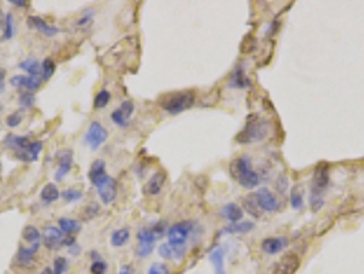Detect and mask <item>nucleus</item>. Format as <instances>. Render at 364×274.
Returning <instances> with one entry per match:
<instances>
[{
    "label": "nucleus",
    "mask_w": 364,
    "mask_h": 274,
    "mask_svg": "<svg viewBox=\"0 0 364 274\" xmlns=\"http://www.w3.org/2000/svg\"><path fill=\"white\" fill-rule=\"evenodd\" d=\"M270 132V123L263 118L252 117L249 118L245 128L237 136V141L241 144H253L257 141L264 140Z\"/></svg>",
    "instance_id": "f03ea898"
},
{
    "label": "nucleus",
    "mask_w": 364,
    "mask_h": 274,
    "mask_svg": "<svg viewBox=\"0 0 364 274\" xmlns=\"http://www.w3.org/2000/svg\"><path fill=\"white\" fill-rule=\"evenodd\" d=\"M147 274H170V272H168V268H167L166 265L156 262V263L151 265V268L148 269Z\"/></svg>",
    "instance_id": "79ce46f5"
},
{
    "label": "nucleus",
    "mask_w": 364,
    "mask_h": 274,
    "mask_svg": "<svg viewBox=\"0 0 364 274\" xmlns=\"http://www.w3.org/2000/svg\"><path fill=\"white\" fill-rule=\"evenodd\" d=\"M244 203V209L247 213H249L252 217L259 218L260 217V214H262V210H260V207H259V204L256 202L255 195H249L247 198L243 200Z\"/></svg>",
    "instance_id": "a878e982"
},
{
    "label": "nucleus",
    "mask_w": 364,
    "mask_h": 274,
    "mask_svg": "<svg viewBox=\"0 0 364 274\" xmlns=\"http://www.w3.org/2000/svg\"><path fill=\"white\" fill-rule=\"evenodd\" d=\"M69 252H70L71 255H78L81 252V247L77 245V244H73L71 247H69Z\"/></svg>",
    "instance_id": "a18cd8bd"
},
{
    "label": "nucleus",
    "mask_w": 364,
    "mask_h": 274,
    "mask_svg": "<svg viewBox=\"0 0 364 274\" xmlns=\"http://www.w3.org/2000/svg\"><path fill=\"white\" fill-rule=\"evenodd\" d=\"M153 248H155V244H148V243H140L139 247L136 249L137 255L141 258H145V256L151 255L152 254Z\"/></svg>",
    "instance_id": "c9c22d12"
},
{
    "label": "nucleus",
    "mask_w": 364,
    "mask_h": 274,
    "mask_svg": "<svg viewBox=\"0 0 364 274\" xmlns=\"http://www.w3.org/2000/svg\"><path fill=\"white\" fill-rule=\"evenodd\" d=\"M300 268V258L294 252H289L277 262L273 268V274H296Z\"/></svg>",
    "instance_id": "1a4fd4ad"
},
{
    "label": "nucleus",
    "mask_w": 364,
    "mask_h": 274,
    "mask_svg": "<svg viewBox=\"0 0 364 274\" xmlns=\"http://www.w3.org/2000/svg\"><path fill=\"white\" fill-rule=\"evenodd\" d=\"M55 62L52 61L51 58H45L43 61V64H41V74H43V80H50L54 73H55Z\"/></svg>",
    "instance_id": "c756f323"
},
{
    "label": "nucleus",
    "mask_w": 364,
    "mask_h": 274,
    "mask_svg": "<svg viewBox=\"0 0 364 274\" xmlns=\"http://www.w3.org/2000/svg\"><path fill=\"white\" fill-rule=\"evenodd\" d=\"M193 229V223L184 221V222H178L172 225L167 230V239H168V244L178 247V245H185L186 240L189 239Z\"/></svg>",
    "instance_id": "39448f33"
},
{
    "label": "nucleus",
    "mask_w": 364,
    "mask_h": 274,
    "mask_svg": "<svg viewBox=\"0 0 364 274\" xmlns=\"http://www.w3.org/2000/svg\"><path fill=\"white\" fill-rule=\"evenodd\" d=\"M59 229L62 230L63 233L71 235V233H76L81 229V225L76 219H71V218H60L59 221Z\"/></svg>",
    "instance_id": "b1692460"
},
{
    "label": "nucleus",
    "mask_w": 364,
    "mask_h": 274,
    "mask_svg": "<svg viewBox=\"0 0 364 274\" xmlns=\"http://www.w3.org/2000/svg\"><path fill=\"white\" fill-rule=\"evenodd\" d=\"M290 206L294 210H299L304 206V193H303V188L296 185L290 189Z\"/></svg>",
    "instance_id": "393cba45"
},
{
    "label": "nucleus",
    "mask_w": 364,
    "mask_h": 274,
    "mask_svg": "<svg viewBox=\"0 0 364 274\" xmlns=\"http://www.w3.org/2000/svg\"><path fill=\"white\" fill-rule=\"evenodd\" d=\"M24 113H22V110H18V111H15L13 114H10L6 118V125L8 128H17L21 121H22V118H24Z\"/></svg>",
    "instance_id": "473e14b6"
},
{
    "label": "nucleus",
    "mask_w": 364,
    "mask_h": 274,
    "mask_svg": "<svg viewBox=\"0 0 364 274\" xmlns=\"http://www.w3.org/2000/svg\"><path fill=\"white\" fill-rule=\"evenodd\" d=\"M97 188V193L100 196V200H102L104 204H110L112 203L116 198V193H118V184H116V180L110 177L109 174L104 177V179L96 185Z\"/></svg>",
    "instance_id": "0eeeda50"
},
{
    "label": "nucleus",
    "mask_w": 364,
    "mask_h": 274,
    "mask_svg": "<svg viewBox=\"0 0 364 274\" xmlns=\"http://www.w3.org/2000/svg\"><path fill=\"white\" fill-rule=\"evenodd\" d=\"M118 274H132V272H130V269H129L128 266H123V268L121 269V272Z\"/></svg>",
    "instance_id": "09e8293b"
},
{
    "label": "nucleus",
    "mask_w": 364,
    "mask_h": 274,
    "mask_svg": "<svg viewBox=\"0 0 364 274\" xmlns=\"http://www.w3.org/2000/svg\"><path fill=\"white\" fill-rule=\"evenodd\" d=\"M210 262L214 265L215 274H226L224 272V248L219 247L210 254Z\"/></svg>",
    "instance_id": "aec40b11"
},
{
    "label": "nucleus",
    "mask_w": 364,
    "mask_h": 274,
    "mask_svg": "<svg viewBox=\"0 0 364 274\" xmlns=\"http://www.w3.org/2000/svg\"><path fill=\"white\" fill-rule=\"evenodd\" d=\"M107 263L106 262H103L102 259L100 261H95L92 263V266H90V273L92 274H106L107 273Z\"/></svg>",
    "instance_id": "a19ab883"
},
{
    "label": "nucleus",
    "mask_w": 364,
    "mask_h": 274,
    "mask_svg": "<svg viewBox=\"0 0 364 274\" xmlns=\"http://www.w3.org/2000/svg\"><path fill=\"white\" fill-rule=\"evenodd\" d=\"M63 237V232L56 226H47L43 229V243L48 249L60 248Z\"/></svg>",
    "instance_id": "9b49d317"
},
{
    "label": "nucleus",
    "mask_w": 364,
    "mask_h": 274,
    "mask_svg": "<svg viewBox=\"0 0 364 274\" xmlns=\"http://www.w3.org/2000/svg\"><path fill=\"white\" fill-rule=\"evenodd\" d=\"M40 198L45 203H52V202H56L57 199L60 198V192L57 189L56 185L54 184V183H50V184H47L41 189Z\"/></svg>",
    "instance_id": "4be33fe9"
},
{
    "label": "nucleus",
    "mask_w": 364,
    "mask_h": 274,
    "mask_svg": "<svg viewBox=\"0 0 364 274\" xmlns=\"http://www.w3.org/2000/svg\"><path fill=\"white\" fill-rule=\"evenodd\" d=\"M10 84L15 88H25L29 92H34L38 90L43 84V77L41 76H13L10 78Z\"/></svg>",
    "instance_id": "9d476101"
},
{
    "label": "nucleus",
    "mask_w": 364,
    "mask_h": 274,
    "mask_svg": "<svg viewBox=\"0 0 364 274\" xmlns=\"http://www.w3.org/2000/svg\"><path fill=\"white\" fill-rule=\"evenodd\" d=\"M137 240L140 243H148V244H155L156 236L151 228H142L137 232Z\"/></svg>",
    "instance_id": "7c9ffc66"
},
{
    "label": "nucleus",
    "mask_w": 364,
    "mask_h": 274,
    "mask_svg": "<svg viewBox=\"0 0 364 274\" xmlns=\"http://www.w3.org/2000/svg\"><path fill=\"white\" fill-rule=\"evenodd\" d=\"M231 85L236 88H247L249 85V80L245 76L241 67H237L236 70L231 74Z\"/></svg>",
    "instance_id": "cd10ccee"
},
{
    "label": "nucleus",
    "mask_w": 364,
    "mask_h": 274,
    "mask_svg": "<svg viewBox=\"0 0 364 274\" xmlns=\"http://www.w3.org/2000/svg\"><path fill=\"white\" fill-rule=\"evenodd\" d=\"M28 26H29L30 29H36L38 32L44 33L45 36H48V37H52V36H55V34L59 33V29H57V28L50 25V24H47L44 19L40 18V17H36V15H30V17L28 18Z\"/></svg>",
    "instance_id": "dca6fc26"
},
{
    "label": "nucleus",
    "mask_w": 364,
    "mask_h": 274,
    "mask_svg": "<svg viewBox=\"0 0 364 274\" xmlns=\"http://www.w3.org/2000/svg\"><path fill=\"white\" fill-rule=\"evenodd\" d=\"M165 183H166V174L163 172L155 173L152 177L148 180L147 184L144 185V193L151 195V196L159 195L165 186Z\"/></svg>",
    "instance_id": "2eb2a0df"
},
{
    "label": "nucleus",
    "mask_w": 364,
    "mask_h": 274,
    "mask_svg": "<svg viewBox=\"0 0 364 274\" xmlns=\"http://www.w3.org/2000/svg\"><path fill=\"white\" fill-rule=\"evenodd\" d=\"M19 103L26 107V109H29V107H32L33 104H34V93L33 92H29V91H26L24 93H21L19 96Z\"/></svg>",
    "instance_id": "4c0bfd02"
},
{
    "label": "nucleus",
    "mask_w": 364,
    "mask_h": 274,
    "mask_svg": "<svg viewBox=\"0 0 364 274\" xmlns=\"http://www.w3.org/2000/svg\"><path fill=\"white\" fill-rule=\"evenodd\" d=\"M159 255L165 259H174V249L172 245H170L168 243L166 244H162L159 247Z\"/></svg>",
    "instance_id": "37998d69"
},
{
    "label": "nucleus",
    "mask_w": 364,
    "mask_h": 274,
    "mask_svg": "<svg viewBox=\"0 0 364 274\" xmlns=\"http://www.w3.org/2000/svg\"><path fill=\"white\" fill-rule=\"evenodd\" d=\"M41 150H43V143L41 141H32V144L29 147L28 152L30 155L33 162H36L38 159V155L41 152Z\"/></svg>",
    "instance_id": "e433bc0d"
},
{
    "label": "nucleus",
    "mask_w": 364,
    "mask_h": 274,
    "mask_svg": "<svg viewBox=\"0 0 364 274\" xmlns=\"http://www.w3.org/2000/svg\"><path fill=\"white\" fill-rule=\"evenodd\" d=\"M56 160L57 170L55 173V180L60 181L70 172L71 165H73V152L70 150H62L56 153Z\"/></svg>",
    "instance_id": "f8f14e48"
},
{
    "label": "nucleus",
    "mask_w": 364,
    "mask_h": 274,
    "mask_svg": "<svg viewBox=\"0 0 364 274\" xmlns=\"http://www.w3.org/2000/svg\"><path fill=\"white\" fill-rule=\"evenodd\" d=\"M41 274H54V270L51 268H45Z\"/></svg>",
    "instance_id": "8fccbe9b"
},
{
    "label": "nucleus",
    "mask_w": 364,
    "mask_h": 274,
    "mask_svg": "<svg viewBox=\"0 0 364 274\" xmlns=\"http://www.w3.org/2000/svg\"><path fill=\"white\" fill-rule=\"evenodd\" d=\"M4 78H6V70L0 69V91H3L4 88Z\"/></svg>",
    "instance_id": "49530a36"
},
{
    "label": "nucleus",
    "mask_w": 364,
    "mask_h": 274,
    "mask_svg": "<svg viewBox=\"0 0 364 274\" xmlns=\"http://www.w3.org/2000/svg\"><path fill=\"white\" fill-rule=\"evenodd\" d=\"M111 99V93L107 90H102L95 97V109H104Z\"/></svg>",
    "instance_id": "2f4dec72"
},
{
    "label": "nucleus",
    "mask_w": 364,
    "mask_h": 274,
    "mask_svg": "<svg viewBox=\"0 0 364 274\" xmlns=\"http://www.w3.org/2000/svg\"><path fill=\"white\" fill-rule=\"evenodd\" d=\"M230 174L238 184L247 189H253L260 184V177L255 170H252V162L247 155L238 156L230 163Z\"/></svg>",
    "instance_id": "f257e3e1"
},
{
    "label": "nucleus",
    "mask_w": 364,
    "mask_h": 274,
    "mask_svg": "<svg viewBox=\"0 0 364 274\" xmlns=\"http://www.w3.org/2000/svg\"><path fill=\"white\" fill-rule=\"evenodd\" d=\"M287 244L286 237H268L262 242V249L268 255H277L286 248Z\"/></svg>",
    "instance_id": "4468645a"
},
{
    "label": "nucleus",
    "mask_w": 364,
    "mask_h": 274,
    "mask_svg": "<svg viewBox=\"0 0 364 274\" xmlns=\"http://www.w3.org/2000/svg\"><path fill=\"white\" fill-rule=\"evenodd\" d=\"M62 198L66 200V202H69V203H73V202H77V200H80V199L83 198V192L78 191V189H66V191L62 192Z\"/></svg>",
    "instance_id": "72a5a7b5"
},
{
    "label": "nucleus",
    "mask_w": 364,
    "mask_h": 274,
    "mask_svg": "<svg viewBox=\"0 0 364 274\" xmlns=\"http://www.w3.org/2000/svg\"><path fill=\"white\" fill-rule=\"evenodd\" d=\"M92 17H93V11H89V13L86 14V15H84L83 18L78 21V25H85V24H86L88 21H90V19H92Z\"/></svg>",
    "instance_id": "c03bdc74"
},
{
    "label": "nucleus",
    "mask_w": 364,
    "mask_h": 274,
    "mask_svg": "<svg viewBox=\"0 0 364 274\" xmlns=\"http://www.w3.org/2000/svg\"><path fill=\"white\" fill-rule=\"evenodd\" d=\"M67 269V261L63 256H57L54 262V274H63Z\"/></svg>",
    "instance_id": "ea45409f"
},
{
    "label": "nucleus",
    "mask_w": 364,
    "mask_h": 274,
    "mask_svg": "<svg viewBox=\"0 0 364 274\" xmlns=\"http://www.w3.org/2000/svg\"><path fill=\"white\" fill-rule=\"evenodd\" d=\"M107 139H109V132L104 129L102 123L97 121L92 122L88 128V132L85 134V143L93 151H96L97 148H100L107 141Z\"/></svg>",
    "instance_id": "423d86ee"
},
{
    "label": "nucleus",
    "mask_w": 364,
    "mask_h": 274,
    "mask_svg": "<svg viewBox=\"0 0 364 274\" xmlns=\"http://www.w3.org/2000/svg\"><path fill=\"white\" fill-rule=\"evenodd\" d=\"M329 170L326 166H319L312 177V184H311V198H309V204L312 211H319L323 207V192L329 185Z\"/></svg>",
    "instance_id": "7ed1b4c3"
},
{
    "label": "nucleus",
    "mask_w": 364,
    "mask_h": 274,
    "mask_svg": "<svg viewBox=\"0 0 364 274\" xmlns=\"http://www.w3.org/2000/svg\"><path fill=\"white\" fill-rule=\"evenodd\" d=\"M99 213H100L99 204L95 203V202H92V203H89L85 209H84V219H92V218H95Z\"/></svg>",
    "instance_id": "f704fd0d"
},
{
    "label": "nucleus",
    "mask_w": 364,
    "mask_h": 274,
    "mask_svg": "<svg viewBox=\"0 0 364 274\" xmlns=\"http://www.w3.org/2000/svg\"><path fill=\"white\" fill-rule=\"evenodd\" d=\"M195 104V93L191 91L185 92H175L172 95H168L162 102V107L166 110L168 114H179L189 110Z\"/></svg>",
    "instance_id": "20e7f679"
},
{
    "label": "nucleus",
    "mask_w": 364,
    "mask_h": 274,
    "mask_svg": "<svg viewBox=\"0 0 364 274\" xmlns=\"http://www.w3.org/2000/svg\"><path fill=\"white\" fill-rule=\"evenodd\" d=\"M10 3L18 7H25L28 4V1H25V0H10Z\"/></svg>",
    "instance_id": "de8ad7c7"
},
{
    "label": "nucleus",
    "mask_w": 364,
    "mask_h": 274,
    "mask_svg": "<svg viewBox=\"0 0 364 274\" xmlns=\"http://www.w3.org/2000/svg\"><path fill=\"white\" fill-rule=\"evenodd\" d=\"M255 199L260 210L266 211V213H275L280 210L281 203L280 200L273 195V192L267 189V188H260L255 192Z\"/></svg>",
    "instance_id": "6e6552de"
},
{
    "label": "nucleus",
    "mask_w": 364,
    "mask_h": 274,
    "mask_svg": "<svg viewBox=\"0 0 364 274\" xmlns=\"http://www.w3.org/2000/svg\"><path fill=\"white\" fill-rule=\"evenodd\" d=\"M134 111V104L132 100H125L122 103L121 107L116 109L115 111H112L111 114V120L114 122L115 125L121 126V128H125L128 126V122L130 120V117L133 114Z\"/></svg>",
    "instance_id": "ddd939ff"
},
{
    "label": "nucleus",
    "mask_w": 364,
    "mask_h": 274,
    "mask_svg": "<svg viewBox=\"0 0 364 274\" xmlns=\"http://www.w3.org/2000/svg\"><path fill=\"white\" fill-rule=\"evenodd\" d=\"M106 176H107V173H106V163H104V160L102 159L95 160V162L90 165L89 173H88V177H89L90 183L96 186V185L99 184Z\"/></svg>",
    "instance_id": "f3484780"
},
{
    "label": "nucleus",
    "mask_w": 364,
    "mask_h": 274,
    "mask_svg": "<svg viewBox=\"0 0 364 274\" xmlns=\"http://www.w3.org/2000/svg\"><path fill=\"white\" fill-rule=\"evenodd\" d=\"M14 34V19L13 15L8 13L6 15V29H4V34H3V38L4 40H10L13 37Z\"/></svg>",
    "instance_id": "58836bf2"
},
{
    "label": "nucleus",
    "mask_w": 364,
    "mask_h": 274,
    "mask_svg": "<svg viewBox=\"0 0 364 274\" xmlns=\"http://www.w3.org/2000/svg\"><path fill=\"white\" fill-rule=\"evenodd\" d=\"M129 239H130V230L126 229V228H121V229H116L115 232H112L110 243H111L112 247L119 248V247H123L129 242Z\"/></svg>",
    "instance_id": "412c9836"
},
{
    "label": "nucleus",
    "mask_w": 364,
    "mask_h": 274,
    "mask_svg": "<svg viewBox=\"0 0 364 274\" xmlns=\"http://www.w3.org/2000/svg\"><path fill=\"white\" fill-rule=\"evenodd\" d=\"M38 247H40V244H33L30 248H24V247H21L18 249V254H17V263L21 265V266H26V265H29L30 262L33 261V256L34 254L37 252Z\"/></svg>",
    "instance_id": "6ab92c4d"
},
{
    "label": "nucleus",
    "mask_w": 364,
    "mask_h": 274,
    "mask_svg": "<svg viewBox=\"0 0 364 274\" xmlns=\"http://www.w3.org/2000/svg\"><path fill=\"white\" fill-rule=\"evenodd\" d=\"M19 69L29 73V76H40L41 74V64L36 59H26L19 63Z\"/></svg>",
    "instance_id": "bb28decb"
},
{
    "label": "nucleus",
    "mask_w": 364,
    "mask_h": 274,
    "mask_svg": "<svg viewBox=\"0 0 364 274\" xmlns=\"http://www.w3.org/2000/svg\"><path fill=\"white\" fill-rule=\"evenodd\" d=\"M221 215H222L224 219H227L229 222L236 223V222H238L241 218H243L244 213L238 204L227 203V204H224V207H222V210H221Z\"/></svg>",
    "instance_id": "a211bd4d"
},
{
    "label": "nucleus",
    "mask_w": 364,
    "mask_h": 274,
    "mask_svg": "<svg viewBox=\"0 0 364 274\" xmlns=\"http://www.w3.org/2000/svg\"><path fill=\"white\" fill-rule=\"evenodd\" d=\"M22 237H24V240L28 243H30V244H38V240H40V232L37 230V228H34L32 225H29V226H26L25 229L22 230Z\"/></svg>",
    "instance_id": "c85d7f7f"
},
{
    "label": "nucleus",
    "mask_w": 364,
    "mask_h": 274,
    "mask_svg": "<svg viewBox=\"0 0 364 274\" xmlns=\"http://www.w3.org/2000/svg\"><path fill=\"white\" fill-rule=\"evenodd\" d=\"M253 223L249 222V221H244V222H236L231 223L229 226H226L222 233H229V235H234V233H248L253 229Z\"/></svg>",
    "instance_id": "5701e85b"
}]
</instances>
